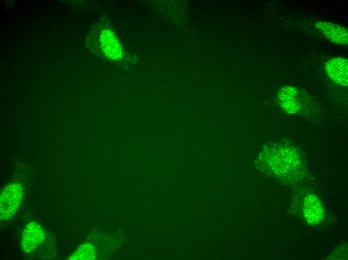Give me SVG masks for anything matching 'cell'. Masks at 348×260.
Listing matches in <instances>:
<instances>
[{
	"label": "cell",
	"instance_id": "3",
	"mask_svg": "<svg viewBox=\"0 0 348 260\" xmlns=\"http://www.w3.org/2000/svg\"><path fill=\"white\" fill-rule=\"evenodd\" d=\"M304 214L306 220L310 224H316L322 219L323 208L316 196L310 194L306 197L304 202Z\"/></svg>",
	"mask_w": 348,
	"mask_h": 260
},
{
	"label": "cell",
	"instance_id": "5",
	"mask_svg": "<svg viewBox=\"0 0 348 260\" xmlns=\"http://www.w3.org/2000/svg\"><path fill=\"white\" fill-rule=\"evenodd\" d=\"M316 26L322 33L332 41L340 44L347 43L348 30L345 28L326 22H320Z\"/></svg>",
	"mask_w": 348,
	"mask_h": 260
},
{
	"label": "cell",
	"instance_id": "6",
	"mask_svg": "<svg viewBox=\"0 0 348 260\" xmlns=\"http://www.w3.org/2000/svg\"><path fill=\"white\" fill-rule=\"evenodd\" d=\"M99 36L98 44L102 54L108 58H115L114 56L118 46H116L118 43L114 34L110 30L104 28L100 31Z\"/></svg>",
	"mask_w": 348,
	"mask_h": 260
},
{
	"label": "cell",
	"instance_id": "1",
	"mask_svg": "<svg viewBox=\"0 0 348 260\" xmlns=\"http://www.w3.org/2000/svg\"><path fill=\"white\" fill-rule=\"evenodd\" d=\"M23 196L20 184L15 182L6 186L0 196V218L4 220L11 218L16 212Z\"/></svg>",
	"mask_w": 348,
	"mask_h": 260
},
{
	"label": "cell",
	"instance_id": "4",
	"mask_svg": "<svg viewBox=\"0 0 348 260\" xmlns=\"http://www.w3.org/2000/svg\"><path fill=\"white\" fill-rule=\"evenodd\" d=\"M330 76L338 84H344L348 82V60L344 58H335L330 60L326 66Z\"/></svg>",
	"mask_w": 348,
	"mask_h": 260
},
{
	"label": "cell",
	"instance_id": "7",
	"mask_svg": "<svg viewBox=\"0 0 348 260\" xmlns=\"http://www.w3.org/2000/svg\"><path fill=\"white\" fill-rule=\"evenodd\" d=\"M96 252L94 246L90 244H84L80 246L71 255L70 260H94L96 257Z\"/></svg>",
	"mask_w": 348,
	"mask_h": 260
},
{
	"label": "cell",
	"instance_id": "2",
	"mask_svg": "<svg viewBox=\"0 0 348 260\" xmlns=\"http://www.w3.org/2000/svg\"><path fill=\"white\" fill-rule=\"evenodd\" d=\"M44 239V232L42 226L36 222L28 223L21 236L20 245L24 252H30L39 246Z\"/></svg>",
	"mask_w": 348,
	"mask_h": 260
}]
</instances>
